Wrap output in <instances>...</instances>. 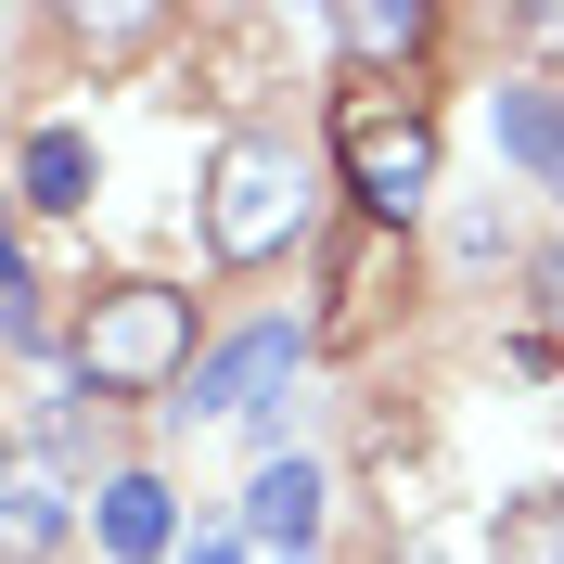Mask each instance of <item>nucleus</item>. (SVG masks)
<instances>
[{
    "label": "nucleus",
    "instance_id": "7ed1b4c3",
    "mask_svg": "<svg viewBox=\"0 0 564 564\" xmlns=\"http://www.w3.org/2000/svg\"><path fill=\"white\" fill-rule=\"evenodd\" d=\"M334 167H347L359 218L411 231V206L436 193V116H423L398 77H347V90H334Z\"/></svg>",
    "mask_w": 564,
    "mask_h": 564
},
{
    "label": "nucleus",
    "instance_id": "39448f33",
    "mask_svg": "<svg viewBox=\"0 0 564 564\" xmlns=\"http://www.w3.org/2000/svg\"><path fill=\"white\" fill-rule=\"evenodd\" d=\"M321 500H334V488H321V462L270 449V462H257V488H245V539H270L282 564H308V552H321Z\"/></svg>",
    "mask_w": 564,
    "mask_h": 564
},
{
    "label": "nucleus",
    "instance_id": "dca6fc26",
    "mask_svg": "<svg viewBox=\"0 0 564 564\" xmlns=\"http://www.w3.org/2000/svg\"><path fill=\"white\" fill-rule=\"evenodd\" d=\"M193 564H245V552H231V539H193Z\"/></svg>",
    "mask_w": 564,
    "mask_h": 564
},
{
    "label": "nucleus",
    "instance_id": "20e7f679",
    "mask_svg": "<svg viewBox=\"0 0 564 564\" xmlns=\"http://www.w3.org/2000/svg\"><path fill=\"white\" fill-rule=\"evenodd\" d=\"M398 295H411V245H398L386 218H359V231H347V257H334V308L308 321V347H321V359H334V347H372Z\"/></svg>",
    "mask_w": 564,
    "mask_h": 564
},
{
    "label": "nucleus",
    "instance_id": "9d476101",
    "mask_svg": "<svg viewBox=\"0 0 564 564\" xmlns=\"http://www.w3.org/2000/svg\"><path fill=\"white\" fill-rule=\"evenodd\" d=\"M65 39H77V65H141V52L180 39V13H167V0H77Z\"/></svg>",
    "mask_w": 564,
    "mask_h": 564
},
{
    "label": "nucleus",
    "instance_id": "f257e3e1",
    "mask_svg": "<svg viewBox=\"0 0 564 564\" xmlns=\"http://www.w3.org/2000/svg\"><path fill=\"white\" fill-rule=\"evenodd\" d=\"M65 372L77 398H104V411H141V398H167L180 372H206L193 359V295L180 282H104L65 334Z\"/></svg>",
    "mask_w": 564,
    "mask_h": 564
},
{
    "label": "nucleus",
    "instance_id": "9b49d317",
    "mask_svg": "<svg viewBox=\"0 0 564 564\" xmlns=\"http://www.w3.org/2000/svg\"><path fill=\"white\" fill-rule=\"evenodd\" d=\"M423 39H436L423 0H347V13H334V52H347V65H423Z\"/></svg>",
    "mask_w": 564,
    "mask_h": 564
},
{
    "label": "nucleus",
    "instance_id": "423d86ee",
    "mask_svg": "<svg viewBox=\"0 0 564 564\" xmlns=\"http://www.w3.org/2000/svg\"><path fill=\"white\" fill-rule=\"evenodd\" d=\"M90 193H104L90 129H26V141H13V206H26V218H77Z\"/></svg>",
    "mask_w": 564,
    "mask_h": 564
},
{
    "label": "nucleus",
    "instance_id": "1a4fd4ad",
    "mask_svg": "<svg viewBox=\"0 0 564 564\" xmlns=\"http://www.w3.org/2000/svg\"><path fill=\"white\" fill-rule=\"evenodd\" d=\"M104 513H90V539H104L116 564H167V539H180V500H167V475H104Z\"/></svg>",
    "mask_w": 564,
    "mask_h": 564
},
{
    "label": "nucleus",
    "instance_id": "f8f14e48",
    "mask_svg": "<svg viewBox=\"0 0 564 564\" xmlns=\"http://www.w3.org/2000/svg\"><path fill=\"white\" fill-rule=\"evenodd\" d=\"M13 513H0V539H13V564H52V539H65V488H52V462L39 449H13Z\"/></svg>",
    "mask_w": 564,
    "mask_h": 564
},
{
    "label": "nucleus",
    "instance_id": "ddd939ff",
    "mask_svg": "<svg viewBox=\"0 0 564 564\" xmlns=\"http://www.w3.org/2000/svg\"><path fill=\"white\" fill-rule=\"evenodd\" d=\"M488 564H564V488H527V500H500V527H488Z\"/></svg>",
    "mask_w": 564,
    "mask_h": 564
},
{
    "label": "nucleus",
    "instance_id": "f03ea898",
    "mask_svg": "<svg viewBox=\"0 0 564 564\" xmlns=\"http://www.w3.org/2000/svg\"><path fill=\"white\" fill-rule=\"evenodd\" d=\"M308 154L282 129H231L206 154V257L218 270H270V257H295V231H308Z\"/></svg>",
    "mask_w": 564,
    "mask_h": 564
},
{
    "label": "nucleus",
    "instance_id": "0eeeda50",
    "mask_svg": "<svg viewBox=\"0 0 564 564\" xmlns=\"http://www.w3.org/2000/svg\"><path fill=\"white\" fill-rule=\"evenodd\" d=\"M295 359H308V334H295V321H257V334L206 347V372H193V411H257V398H270Z\"/></svg>",
    "mask_w": 564,
    "mask_h": 564
},
{
    "label": "nucleus",
    "instance_id": "6e6552de",
    "mask_svg": "<svg viewBox=\"0 0 564 564\" xmlns=\"http://www.w3.org/2000/svg\"><path fill=\"white\" fill-rule=\"evenodd\" d=\"M488 129H500V154H513L539 193H564V90H552V77H513V90H488Z\"/></svg>",
    "mask_w": 564,
    "mask_h": 564
},
{
    "label": "nucleus",
    "instance_id": "4468645a",
    "mask_svg": "<svg viewBox=\"0 0 564 564\" xmlns=\"http://www.w3.org/2000/svg\"><path fill=\"white\" fill-rule=\"evenodd\" d=\"M0 334H13V359H39V347H52V282H39L26 231L0 245Z\"/></svg>",
    "mask_w": 564,
    "mask_h": 564
},
{
    "label": "nucleus",
    "instance_id": "2eb2a0df",
    "mask_svg": "<svg viewBox=\"0 0 564 564\" xmlns=\"http://www.w3.org/2000/svg\"><path fill=\"white\" fill-rule=\"evenodd\" d=\"M527 295H539V321H552V334H564V245H552V257H539V270H527Z\"/></svg>",
    "mask_w": 564,
    "mask_h": 564
}]
</instances>
